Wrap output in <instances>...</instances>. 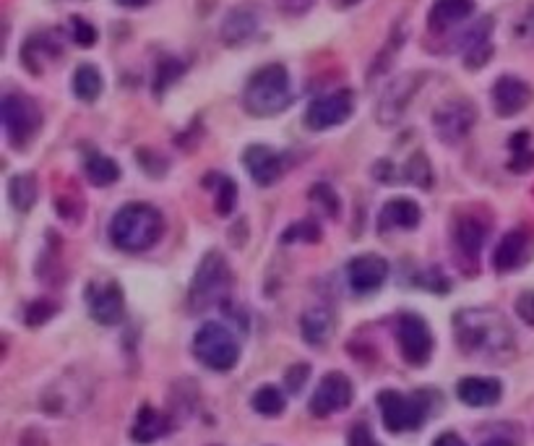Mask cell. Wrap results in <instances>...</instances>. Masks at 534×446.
<instances>
[{
	"label": "cell",
	"mask_w": 534,
	"mask_h": 446,
	"mask_svg": "<svg viewBox=\"0 0 534 446\" xmlns=\"http://www.w3.org/2000/svg\"><path fill=\"white\" fill-rule=\"evenodd\" d=\"M456 345L472 358L506 360L516 353V337L511 324L495 308H464L454 313Z\"/></svg>",
	"instance_id": "6da1fadb"
},
{
	"label": "cell",
	"mask_w": 534,
	"mask_h": 446,
	"mask_svg": "<svg viewBox=\"0 0 534 446\" xmlns=\"http://www.w3.org/2000/svg\"><path fill=\"white\" fill-rule=\"evenodd\" d=\"M162 230H165L162 212L144 201L126 204L123 209H118V214L110 222V238L120 251L126 253L149 251L162 238Z\"/></svg>",
	"instance_id": "7a4b0ae2"
},
{
	"label": "cell",
	"mask_w": 534,
	"mask_h": 446,
	"mask_svg": "<svg viewBox=\"0 0 534 446\" xmlns=\"http://www.w3.org/2000/svg\"><path fill=\"white\" fill-rule=\"evenodd\" d=\"M292 102V87L287 68L274 63V66L258 68L251 81L245 84L243 105L245 110L256 118H271V115L284 113Z\"/></svg>",
	"instance_id": "3957f363"
},
{
	"label": "cell",
	"mask_w": 534,
	"mask_h": 446,
	"mask_svg": "<svg viewBox=\"0 0 534 446\" xmlns=\"http://www.w3.org/2000/svg\"><path fill=\"white\" fill-rule=\"evenodd\" d=\"M232 269L219 251L206 253L193 274L188 290V308L193 313H204L214 306H222L230 298Z\"/></svg>",
	"instance_id": "277c9868"
},
{
	"label": "cell",
	"mask_w": 534,
	"mask_h": 446,
	"mask_svg": "<svg viewBox=\"0 0 534 446\" xmlns=\"http://www.w3.org/2000/svg\"><path fill=\"white\" fill-rule=\"evenodd\" d=\"M193 355H196L201 366L225 373L238 366L240 342L235 340V334L225 324L206 321L204 327L196 332V337H193Z\"/></svg>",
	"instance_id": "5b68a950"
},
{
	"label": "cell",
	"mask_w": 534,
	"mask_h": 446,
	"mask_svg": "<svg viewBox=\"0 0 534 446\" xmlns=\"http://www.w3.org/2000/svg\"><path fill=\"white\" fill-rule=\"evenodd\" d=\"M378 407H381L383 426L389 433L417 431L430 413L428 400L422 394H402L394 389L378 394Z\"/></svg>",
	"instance_id": "8992f818"
},
{
	"label": "cell",
	"mask_w": 534,
	"mask_h": 446,
	"mask_svg": "<svg viewBox=\"0 0 534 446\" xmlns=\"http://www.w3.org/2000/svg\"><path fill=\"white\" fill-rule=\"evenodd\" d=\"M42 126V113L37 102L27 94L3 97V128L14 147H27Z\"/></svg>",
	"instance_id": "52a82bcc"
},
{
	"label": "cell",
	"mask_w": 534,
	"mask_h": 446,
	"mask_svg": "<svg viewBox=\"0 0 534 446\" xmlns=\"http://www.w3.org/2000/svg\"><path fill=\"white\" fill-rule=\"evenodd\" d=\"M89 400H92V387L86 384V379L66 373L42 394V407L53 415H76L89 405Z\"/></svg>",
	"instance_id": "ba28073f"
},
{
	"label": "cell",
	"mask_w": 534,
	"mask_h": 446,
	"mask_svg": "<svg viewBox=\"0 0 534 446\" xmlns=\"http://www.w3.org/2000/svg\"><path fill=\"white\" fill-rule=\"evenodd\" d=\"M352 113H355V94L350 89H339L310 102L305 110V126L310 131H326L347 123Z\"/></svg>",
	"instance_id": "9c48e42d"
},
{
	"label": "cell",
	"mask_w": 534,
	"mask_h": 446,
	"mask_svg": "<svg viewBox=\"0 0 534 446\" xmlns=\"http://www.w3.org/2000/svg\"><path fill=\"white\" fill-rule=\"evenodd\" d=\"M396 340L402 358L409 366H425L433 355V334H430L428 321L417 316V313H404L396 327Z\"/></svg>",
	"instance_id": "30bf717a"
},
{
	"label": "cell",
	"mask_w": 534,
	"mask_h": 446,
	"mask_svg": "<svg viewBox=\"0 0 534 446\" xmlns=\"http://www.w3.org/2000/svg\"><path fill=\"white\" fill-rule=\"evenodd\" d=\"M420 84H422L420 74L396 76L389 87L383 89L381 100H378L376 107L378 123H381V126H396V123L404 118V113H407L409 102H412V97L417 94Z\"/></svg>",
	"instance_id": "8fae6325"
},
{
	"label": "cell",
	"mask_w": 534,
	"mask_h": 446,
	"mask_svg": "<svg viewBox=\"0 0 534 446\" xmlns=\"http://www.w3.org/2000/svg\"><path fill=\"white\" fill-rule=\"evenodd\" d=\"M352 402V381L342 371L326 373L324 379L318 381L316 392L310 397V413L316 418H329L334 413L347 410Z\"/></svg>",
	"instance_id": "7c38bea8"
},
{
	"label": "cell",
	"mask_w": 534,
	"mask_h": 446,
	"mask_svg": "<svg viewBox=\"0 0 534 446\" xmlns=\"http://www.w3.org/2000/svg\"><path fill=\"white\" fill-rule=\"evenodd\" d=\"M477 113L475 105L469 100H449L443 102L441 107L433 115V126H436L438 139L446 141V144H459L462 139H467L472 126H475Z\"/></svg>",
	"instance_id": "4fadbf2b"
},
{
	"label": "cell",
	"mask_w": 534,
	"mask_h": 446,
	"mask_svg": "<svg viewBox=\"0 0 534 446\" xmlns=\"http://www.w3.org/2000/svg\"><path fill=\"white\" fill-rule=\"evenodd\" d=\"M86 306H89V316L102 327H115L126 316V298L120 290L118 282H94L86 290Z\"/></svg>",
	"instance_id": "5bb4252c"
},
{
	"label": "cell",
	"mask_w": 534,
	"mask_h": 446,
	"mask_svg": "<svg viewBox=\"0 0 534 446\" xmlns=\"http://www.w3.org/2000/svg\"><path fill=\"white\" fill-rule=\"evenodd\" d=\"M389 277V261L376 253H363L347 264V282L357 295H370L381 290V285Z\"/></svg>",
	"instance_id": "9a60e30c"
},
{
	"label": "cell",
	"mask_w": 534,
	"mask_h": 446,
	"mask_svg": "<svg viewBox=\"0 0 534 446\" xmlns=\"http://www.w3.org/2000/svg\"><path fill=\"white\" fill-rule=\"evenodd\" d=\"M534 240L529 235V230L524 227H516V230H508L501 238V243L495 246L493 253V267L495 272H514V269L524 267L529 259H532Z\"/></svg>",
	"instance_id": "2e32d148"
},
{
	"label": "cell",
	"mask_w": 534,
	"mask_h": 446,
	"mask_svg": "<svg viewBox=\"0 0 534 446\" xmlns=\"http://www.w3.org/2000/svg\"><path fill=\"white\" fill-rule=\"evenodd\" d=\"M529 102H532V89L527 81L516 79V76H501L495 81L493 105L501 118H514L521 110H527Z\"/></svg>",
	"instance_id": "e0dca14e"
},
{
	"label": "cell",
	"mask_w": 534,
	"mask_h": 446,
	"mask_svg": "<svg viewBox=\"0 0 534 446\" xmlns=\"http://www.w3.org/2000/svg\"><path fill=\"white\" fill-rule=\"evenodd\" d=\"M243 165L258 186H271V183H277L284 173L282 154H279L277 149L264 147V144H253V147L245 149Z\"/></svg>",
	"instance_id": "ac0fdd59"
},
{
	"label": "cell",
	"mask_w": 534,
	"mask_h": 446,
	"mask_svg": "<svg viewBox=\"0 0 534 446\" xmlns=\"http://www.w3.org/2000/svg\"><path fill=\"white\" fill-rule=\"evenodd\" d=\"M490 222L482 220L480 214H464L454 225V246L462 253V259L475 261L480 256L482 246L488 243Z\"/></svg>",
	"instance_id": "d6986e66"
},
{
	"label": "cell",
	"mask_w": 534,
	"mask_h": 446,
	"mask_svg": "<svg viewBox=\"0 0 534 446\" xmlns=\"http://www.w3.org/2000/svg\"><path fill=\"white\" fill-rule=\"evenodd\" d=\"M456 397L467 407H493L501 402L503 387L490 376H467L456 384Z\"/></svg>",
	"instance_id": "ffe728a7"
},
{
	"label": "cell",
	"mask_w": 534,
	"mask_h": 446,
	"mask_svg": "<svg viewBox=\"0 0 534 446\" xmlns=\"http://www.w3.org/2000/svg\"><path fill=\"white\" fill-rule=\"evenodd\" d=\"M490 34H493V19L490 16H482L475 27L464 34V66L469 71L482 68L490 60V55H493Z\"/></svg>",
	"instance_id": "44dd1931"
},
{
	"label": "cell",
	"mask_w": 534,
	"mask_h": 446,
	"mask_svg": "<svg viewBox=\"0 0 534 446\" xmlns=\"http://www.w3.org/2000/svg\"><path fill=\"white\" fill-rule=\"evenodd\" d=\"M167 431H170L167 415L154 410L152 405H141L139 415H136V423H133L131 428V439L136 441V444H154V441L162 439Z\"/></svg>",
	"instance_id": "7402d4cb"
},
{
	"label": "cell",
	"mask_w": 534,
	"mask_h": 446,
	"mask_svg": "<svg viewBox=\"0 0 534 446\" xmlns=\"http://www.w3.org/2000/svg\"><path fill=\"white\" fill-rule=\"evenodd\" d=\"M300 332H303V340L313 347L326 345V340L334 332V313L326 306L308 308L300 319Z\"/></svg>",
	"instance_id": "603a6c76"
},
{
	"label": "cell",
	"mask_w": 534,
	"mask_h": 446,
	"mask_svg": "<svg viewBox=\"0 0 534 446\" xmlns=\"http://www.w3.org/2000/svg\"><path fill=\"white\" fill-rule=\"evenodd\" d=\"M472 11H475V0H436L428 16L430 29L443 32V29H449L454 27V24H459V21L469 19Z\"/></svg>",
	"instance_id": "cb8c5ba5"
},
{
	"label": "cell",
	"mask_w": 534,
	"mask_h": 446,
	"mask_svg": "<svg viewBox=\"0 0 534 446\" xmlns=\"http://www.w3.org/2000/svg\"><path fill=\"white\" fill-rule=\"evenodd\" d=\"M258 14L253 8H235L222 24V40L227 45H243L256 34Z\"/></svg>",
	"instance_id": "d4e9b609"
},
{
	"label": "cell",
	"mask_w": 534,
	"mask_h": 446,
	"mask_svg": "<svg viewBox=\"0 0 534 446\" xmlns=\"http://www.w3.org/2000/svg\"><path fill=\"white\" fill-rule=\"evenodd\" d=\"M422 212L412 199H391L381 212V227L389 230V227H402V230H412V227L420 225Z\"/></svg>",
	"instance_id": "484cf974"
},
{
	"label": "cell",
	"mask_w": 534,
	"mask_h": 446,
	"mask_svg": "<svg viewBox=\"0 0 534 446\" xmlns=\"http://www.w3.org/2000/svg\"><path fill=\"white\" fill-rule=\"evenodd\" d=\"M8 194H11V204H14L19 212H29V209L37 204V194H40L37 178H34L32 173L14 175L11 183H8Z\"/></svg>",
	"instance_id": "4316f807"
},
{
	"label": "cell",
	"mask_w": 534,
	"mask_h": 446,
	"mask_svg": "<svg viewBox=\"0 0 534 446\" xmlns=\"http://www.w3.org/2000/svg\"><path fill=\"white\" fill-rule=\"evenodd\" d=\"M86 178L92 180L94 186H99V188L113 186L115 180L120 178L118 162L105 157V154L92 152L89 157H86Z\"/></svg>",
	"instance_id": "83f0119b"
},
{
	"label": "cell",
	"mask_w": 534,
	"mask_h": 446,
	"mask_svg": "<svg viewBox=\"0 0 534 446\" xmlns=\"http://www.w3.org/2000/svg\"><path fill=\"white\" fill-rule=\"evenodd\" d=\"M73 94L84 102H94L102 94V74L97 71V66L92 63H84V66L76 68L73 74Z\"/></svg>",
	"instance_id": "f1b7e54d"
},
{
	"label": "cell",
	"mask_w": 534,
	"mask_h": 446,
	"mask_svg": "<svg viewBox=\"0 0 534 446\" xmlns=\"http://www.w3.org/2000/svg\"><path fill=\"white\" fill-rule=\"evenodd\" d=\"M204 186L217 191L214 207H217V212L222 214V217H227V214L235 209V204H238V186H235V180L225 178V175L219 173H211L204 178Z\"/></svg>",
	"instance_id": "f546056e"
},
{
	"label": "cell",
	"mask_w": 534,
	"mask_h": 446,
	"mask_svg": "<svg viewBox=\"0 0 534 446\" xmlns=\"http://www.w3.org/2000/svg\"><path fill=\"white\" fill-rule=\"evenodd\" d=\"M251 402H253V410H256L258 415H266V418H277V415L284 413V407H287L284 394L279 392L277 387H271V384L256 389Z\"/></svg>",
	"instance_id": "4dcf8cb0"
},
{
	"label": "cell",
	"mask_w": 534,
	"mask_h": 446,
	"mask_svg": "<svg viewBox=\"0 0 534 446\" xmlns=\"http://www.w3.org/2000/svg\"><path fill=\"white\" fill-rule=\"evenodd\" d=\"M529 131H521V134H516L514 139H511V152H514V157H511V162H508V167L514 170V173H527V170H532L534 167V149H529Z\"/></svg>",
	"instance_id": "1f68e13d"
},
{
	"label": "cell",
	"mask_w": 534,
	"mask_h": 446,
	"mask_svg": "<svg viewBox=\"0 0 534 446\" xmlns=\"http://www.w3.org/2000/svg\"><path fill=\"white\" fill-rule=\"evenodd\" d=\"M404 170H407L409 183H415L417 188H430V186H433V167H430L428 157H425L422 152L412 154Z\"/></svg>",
	"instance_id": "d6a6232c"
},
{
	"label": "cell",
	"mask_w": 534,
	"mask_h": 446,
	"mask_svg": "<svg viewBox=\"0 0 534 446\" xmlns=\"http://www.w3.org/2000/svg\"><path fill=\"white\" fill-rule=\"evenodd\" d=\"M297 240H303V243H318V240H321V227L313 220H303L297 222V225L287 227L282 235V243H297Z\"/></svg>",
	"instance_id": "836d02e7"
},
{
	"label": "cell",
	"mask_w": 534,
	"mask_h": 446,
	"mask_svg": "<svg viewBox=\"0 0 534 446\" xmlns=\"http://www.w3.org/2000/svg\"><path fill=\"white\" fill-rule=\"evenodd\" d=\"M55 313H58V306H55L53 300H34V303H29L27 306V324L29 327H42V324H47V321L53 319Z\"/></svg>",
	"instance_id": "e575fe53"
},
{
	"label": "cell",
	"mask_w": 534,
	"mask_h": 446,
	"mask_svg": "<svg viewBox=\"0 0 534 446\" xmlns=\"http://www.w3.org/2000/svg\"><path fill=\"white\" fill-rule=\"evenodd\" d=\"M310 199L321 201L329 217H337V214H339V201H337V196H334V191H331L329 186H324V183H318V186L310 188Z\"/></svg>",
	"instance_id": "d590c367"
},
{
	"label": "cell",
	"mask_w": 534,
	"mask_h": 446,
	"mask_svg": "<svg viewBox=\"0 0 534 446\" xmlns=\"http://www.w3.org/2000/svg\"><path fill=\"white\" fill-rule=\"evenodd\" d=\"M73 40L79 42L81 47H92L94 42H97V29H94L89 21L76 16V19H73Z\"/></svg>",
	"instance_id": "8d00e7d4"
},
{
	"label": "cell",
	"mask_w": 534,
	"mask_h": 446,
	"mask_svg": "<svg viewBox=\"0 0 534 446\" xmlns=\"http://www.w3.org/2000/svg\"><path fill=\"white\" fill-rule=\"evenodd\" d=\"M347 446H383V444L373 436L368 423H357V426L350 431V436H347Z\"/></svg>",
	"instance_id": "74e56055"
},
{
	"label": "cell",
	"mask_w": 534,
	"mask_h": 446,
	"mask_svg": "<svg viewBox=\"0 0 534 446\" xmlns=\"http://www.w3.org/2000/svg\"><path fill=\"white\" fill-rule=\"evenodd\" d=\"M516 313L524 324L534 327V290H527L516 298Z\"/></svg>",
	"instance_id": "f35d334b"
},
{
	"label": "cell",
	"mask_w": 534,
	"mask_h": 446,
	"mask_svg": "<svg viewBox=\"0 0 534 446\" xmlns=\"http://www.w3.org/2000/svg\"><path fill=\"white\" fill-rule=\"evenodd\" d=\"M308 373H310V368L305 366V363H297V366H292L290 371H287L284 381H287V387H290L292 394H297L300 389L305 387V381H308Z\"/></svg>",
	"instance_id": "ab89813d"
},
{
	"label": "cell",
	"mask_w": 534,
	"mask_h": 446,
	"mask_svg": "<svg viewBox=\"0 0 534 446\" xmlns=\"http://www.w3.org/2000/svg\"><path fill=\"white\" fill-rule=\"evenodd\" d=\"M516 40L534 45V6L529 8L527 14H524V19L516 24Z\"/></svg>",
	"instance_id": "60d3db41"
},
{
	"label": "cell",
	"mask_w": 534,
	"mask_h": 446,
	"mask_svg": "<svg viewBox=\"0 0 534 446\" xmlns=\"http://www.w3.org/2000/svg\"><path fill=\"white\" fill-rule=\"evenodd\" d=\"M313 3H316V0H279V8H282L284 14L300 16V14H305Z\"/></svg>",
	"instance_id": "b9f144b4"
},
{
	"label": "cell",
	"mask_w": 534,
	"mask_h": 446,
	"mask_svg": "<svg viewBox=\"0 0 534 446\" xmlns=\"http://www.w3.org/2000/svg\"><path fill=\"white\" fill-rule=\"evenodd\" d=\"M433 446H467V441H464L459 433L446 431V433H441L436 441H433Z\"/></svg>",
	"instance_id": "7bdbcfd3"
},
{
	"label": "cell",
	"mask_w": 534,
	"mask_h": 446,
	"mask_svg": "<svg viewBox=\"0 0 534 446\" xmlns=\"http://www.w3.org/2000/svg\"><path fill=\"white\" fill-rule=\"evenodd\" d=\"M482 446H516V444L511 439H506V436H493V439H488Z\"/></svg>",
	"instance_id": "ee69618b"
},
{
	"label": "cell",
	"mask_w": 534,
	"mask_h": 446,
	"mask_svg": "<svg viewBox=\"0 0 534 446\" xmlns=\"http://www.w3.org/2000/svg\"><path fill=\"white\" fill-rule=\"evenodd\" d=\"M115 3H118V6H126V8H141V6H146L149 0H115Z\"/></svg>",
	"instance_id": "f6af8a7d"
},
{
	"label": "cell",
	"mask_w": 534,
	"mask_h": 446,
	"mask_svg": "<svg viewBox=\"0 0 534 446\" xmlns=\"http://www.w3.org/2000/svg\"><path fill=\"white\" fill-rule=\"evenodd\" d=\"M337 3L342 8H350V6H355V3H360V0H337Z\"/></svg>",
	"instance_id": "bcb514c9"
}]
</instances>
